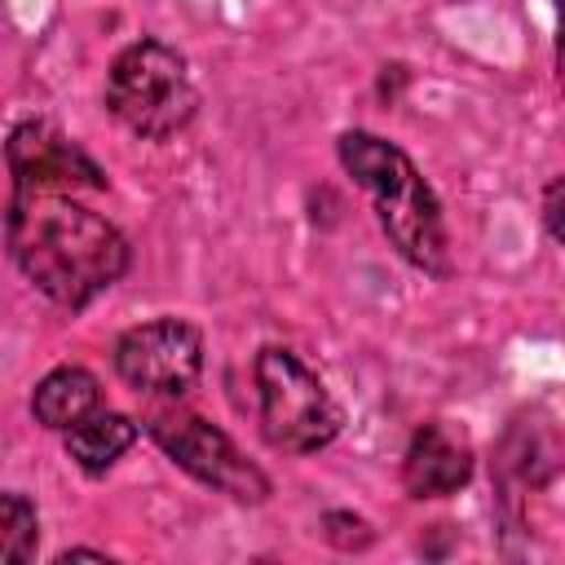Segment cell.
<instances>
[{
    "label": "cell",
    "instance_id": "obj_14",
    "mask_svg": "<svg viewBox=\"0 0 565 565\" xmlns=\"http://www.w3.org/2000/svg\"><path fill=\"white\" fill-rule=\"evenodd\" d=\"M71 561H106L102 552H88V547H75V552H62L57 565H71Z\"/></svg>",
    "mask_w": 565,
    "mask_h": 565
},
{
    "label": "cell",
    "instance_id": "obj_11",
    "mask_svg": "<svg viewBox=\"0 0 565 565\" xmlns=\"http://www.w3.org/2000/svg\"><path fill=\"white\" fill-rule=\"evenodd\" d=\"M35 552V508L22 494H4L0 499V561L4 565H22Z\"/></svg>",
    "mask_w": 565,
    "mask_h": 565
},
{
    "label": "cell",
    "instance_id": "obj_9",
    "mask_svg": "<svg viewBox=\"0 0 565 565\" xmlns=\"http://www.w3.org/2000/svg\"><path fill=\"white\" fill-rule=\"evenodd\" d=\"M97 402H102V388H97V380H93L84 366H57V371H49V375L35 384L31 411H35V419H40L44 428L66 433V428H75L79 419H88V415L97 411Z\"/></svg>",
    "mask_w": 565,
    "mask_h": 565
},
{
    "label": "cell",
    "instance_id": "obj_12",
    "mask_svg": "<svg viewBox=\"0 0 565 565\" xmlns=\"http://www.w3.org/2000/svg\"><path fill=\"white\" fill-rule=\"evenodd\" d=\"M322 534H327L335 547H366V543H371L366 521L353 516V512H327V516H322Z\"/></svg>",
    "mask_w": 565,
    "mask_h": 565
},
{
    "label": "cell",
    "instance_id": "obj_5",
    "mask_svg": "<svg viewBox=\"0 0 565 565\" xmlns=\"http://www.w3.org/2000/svg\"><path fill=\"white\" fill-rule=\"evenodd\" d=\"M146 433L203 486L238 503H260L269 494V477L252 459H243V450L203 415L181 411V406H154L146 415Z\"/></svg>",
    "mask_w": 565,
    "mask_h": 565
},
{
    "label": "cell",
    "instance_id": "obj_10",
    "mask_svg": "<svg viewBox=\"0 0 565 565\" xmlns=\"http://www.w3.org/2000/svg\"><path fill=\"white\" fill-rule=\"evenodd\" d=\"M132 441H137V424L128 415H119V411H93L88 419L66 428V455L93 477L106 472Z\"/></svg>",
    "mask_w": 565,
    "mask_h": 565
},
{
    "label": "cell",
    "instance_id": "obj_4",
    "mask_svg": "<svg viewBox=\"0 0 565 565\" xmlns=\"http://www.w3.org/2000/svg\"><path fill=\"white\" fill-rule=\"evenodd\" d=\"M256 393H260L265 437L278 450L309 455L340 433V406L291 349L269 344L256 353Z\"/></svg>",
    "mask_w": 565,
    "mask_h": 565
},
{
    "label": "cell",
    "instance_id": "obj_3",
    "mask_svg": "<svg viewBox=\"0 0 565 565\" xmlns=\"http://www.w3.org/2000/svg\"><path fill=\"white\" fill-rule=\"evenodd\" d=\"M106 106L128 132L146 141H168L194 119L199 93L177 49L159 40H137L115 57L106 75Z\"/></svg>",
    "mask_w": 565,
    "mask_h": 565
},
{
    "label": "cell",
    "instance_id": "obj_8",
    "mask_svg": "<svg viewBox=\"0 0 565 565\" xmlns=\"http://www.w3.org/2000/svg\"><path fill=\"white\" fill-rule=\"evenodd\" d=\"M472 477V455L463 441H455L441 424H424L402 459V481L415 499H437V494H455L463 481Z\"/></svg>",
    "mask_w": 565,
    "mask_h": 565
},
{
    "label": "cell",
    "instance_id": "obj_2",
    "mask_svg": "<svg viewBox=\"0 0 565 565\" xmlns=\"http://www.w3.org/2000/svg\"><path fill=\"white\" fill-rule=\"evenodd\" d=\"M340 163L344 172L371 194L375 216L388 234V243L424 274H446V230L441 207L419 168L384 137L375 132H344L340 137Z\"/></svg>",
    "mask_w": 565,
    "mask_h": 565
},
{
    "label": "cell",
    "instance_id": "obj_6",
    "mask_svg": "<svg viewBox=\"0 0 565 565\" xmlns=\"http://www.w3.org/2000/svg\"><path fill=\"white\" fill-rule=\"evenodd\" d=\"M115 371L128 388L177 402L185 388H194L203 371V340L181 318H154L119 335L115 344Z\"/></svg>",
    "mask_w": 565,
    "mask_h": 565
},
{
    "label": "cell",
    "instance_id": "obj_7",
    "mask_svg": "<svg viewBox=\"0 0 565 565\" xmlns=\"http://www.w3.org/2000/svg\"><path fill=\"white\" fill-rule=\"evenodd\" d=\"M9 172H13V190L62 194L75 185H93V190L106 185L102 168L44 119H26L9 132Z\"/></svg>",
    "mask_w": 565,
    "mask_h": 565
},
{
    "label": "cell",
    "instance_id": "obj_1",
    "mask_svg": "<svg viewBox=\"0 0 565 565\" xmlns=\"http://www.w3.org/2000/svg\"><path fill=\"white\" fill-rule=\"evenodd\" d=\"M9 252L53 305L84 309L128 269L124 234L84 203L49 190H13Z\"/></svg>",
    "mask_w": 565,
    "mask_h": 565
},
{
    "label": "cell",
    "instance_id": "obj_13",
    "mask_svg": "<svg viewBox=\"0 0 565 565\" xmlns=\"http://www.w3.org/2000/svg\"><path fill=\"white\" fill-rule=\"evenodd\" d=\"M543 225L552 230L556 243H565V177L543 190Z\"/></svg>",
    "mask_w": 565,
    "mask_h": 565
}]
</instances>
